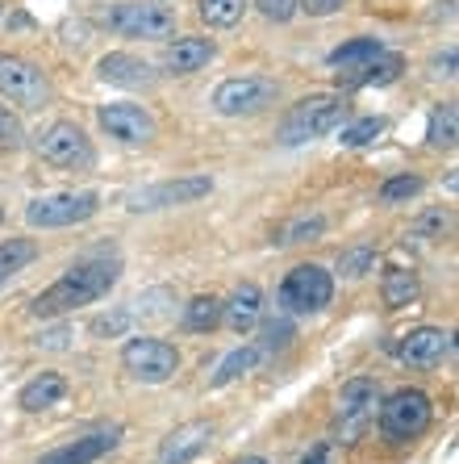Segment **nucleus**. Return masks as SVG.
Listing matches in <instances>:
<instances>
[{"label":"nucleus","mask_w":459,"mask_h":464,"mask_svg":"<svg viewBox=\"0 0 459 464\" xmlns=\"http://www.w3.org/2000/svg\"><path fill=\"white\" fill-rule=\"evenodd\" d=\"M121 368H126L134 381H142V385H163V381L176 377L180 352H176L167 339H129V343L121 347Z\"/></svg>","instance_id":"6e6552de"},{"label":"nucleus","mask_w":459,"mask_h":464,"mask_svg":"<svg viewBox=\"0 0 459 464\" xmlns=\"http://www.w3.org/2000/svg\"><path fill=\"white\" fill-rule=\"evenodd\" d=\"M451 352H455V339H451V331H438V326H417L397 343V360L409 368H435Z\"/></svg>","instance_id":"4468645a"},{"label":"nucleus","mask_w":459,"mask_h":464,"mask_svg":"<svg viewBox=\"0 0 459 464\" xmlns=\"http://www.w3.org/2000/svg\"><path fill=\"white\" fill-rule=\"evenodd\" d=\"M321 230H326V222L321 218H297V222H289V227L276 235L280 247H292V243H313V238H321Z\"/></svg>","instance_id":"c756f323"},{"label":"nucleus","mask_w":459,"mask_h":464,"mask_svg":"<svg viewBox=\"0 0 459 464\" xmlns=\"http://www.w3.org/2000/svg\"><path fill=\"white\" fill-rule=\"evenodd\" d=\"M67 339H72V331H67V326H54V331L38 335L33 343H38V347H67Z\"/></svg>","instance_id":"58836bf2"},{"label":"nucleus","mask_w":459,"mask_h":464,"mask_svg":"<svg viewBox=\"0 0 459 464\" xmlns=\"http://www.w3.org/2000/svg\"><path fill=\"white\" fill-rule=\"evenodd\" d=\"M276 97H280L276 80L234 76V80H225V84H217L214 109L222 113V118H255V113H263L267 105H276Z\"/></svg>","instance_id":"423d86ee"},{"label":"nucleus","mask_w":459,"mask_h":464,"mask_svg":"<svg viewBox=\"0 0 459 464\" xmlns=\"http://www.w3.org/2000/svg\"><path fill=\"white\" fill-rule=\"evenodd\" d=\"M435 76L438 80H451V76H455V51L438 54V59H435Z\"/></svg>","instance_id":"a19ab883"},{"label":"nucleus","mask_w":459,"mask_h":464,"mask_svg":"<svg viewBox=\"0 0 459 464\" xmlns=\"http://www.w3.org/2000/svg\"><path fill=\"white\" fill-rule=\"evenodd\" d=\"M426 142L435 147V151H447V147H455V105H438L435 113H430V130H426Z\"/></svg>","instance_id":"a878e982"},{"label":"nucleus","mask_w":459,"mask_h":464,"mask_svg":"<svg viewBox=\"0 0 459 464\" xmlns=\"http://www.w3.org/2000/svg\"><path fill=\"white\" fill-rule=\"evenodd\" d=\"M263 360V347L259 343H246V347H234L230 356L217 364V372H214V385H230V381H238L243 372H251V368Z\"/></svg>","instance_id":"b1692460"},{"label":"nucleus","mask_w":459,"mask_h":464,"mask_svg":"<svg viewBox=\"0 0 459 464\" xmlns=\"http://www.w3.org/2000/svg\"><path fill=\"white\" fill-rule=\"evenodd\" d=\"M334 297V276L321 264H297L280 285V305L284 314H318Z\"/></svg>","instance_id":"39448f33"},{"label":"nucleus","mask_w":459,"mask_h":464,"mask_svg":"<svg viewBox=\"0 0 459 464\" xmlns=\"http://www.w3.org/2000/svg\"><path fill=\"white\" fill-rule=\"evenodd\" d=\"M0 97H9L13 105L25 109H43L51 101V80H46V72L38 63L0 51Z\"/></svg>","instance_id":"0eeeda50"},{"label":"nucleus","mask_w":459,"mask_h":464,"mask_svg":"<svg viewBox=\"0 0 459 464\" xmlns=\"http://www.w3.org/2000/svg\"><path fill=\"white\" fill-rule=\"evenodd\" d=\"M184 326L196 331V335L222 326V302H217V297H193V302L184 305Z\"/></svg>","instance_id":"393cba45"},{"label":"nucleus","mask_w":459,"mask_h":464,"mask_svg":"<svg viewBox=\"0 0 459 464\" xmlns=\"http://www.w3.org/2000/svg\"><path fill=\"white\" fill-rule=\"evenodd\" d=\"M243 9H246V0H201V17H205V25H214V30L238 25L243 22Z\"/></svg>","instance_id":"bb28decb"},{"label":"nucleus","mask_w":459,"mask_h":464,"mask_svg":"<svg viewBox=\"0 0 459 464\" xmlns=\"http://www.w3.org/2000/svg\"><path fill=\"white\" fill-rule=\"evenodd\" d=\"M33 256H38V247L25 243V238H9V243H0V285L9 281L13 272H22L25 264H33Z\"/></svg>","instance_id":"cd10ccee"},{"label":"nucleus","mask_w":459,"mask_h":464,"mask_svg":"<svg viewBox=\"0 0 459 464\" xmlns=\"http://www.w3.org/2000/svg\"><path fill=\"white\" fill-rule=\"evenodd\" d=\"M447 230H451L447 209H430V214H422V222H417V238H426V243H438Z\"/></svg>","instance_id":"72a5a7b5"},{"label":"nucleus","mask_w":459,"mask_h":464,"mask_svg":"<svg viewBox=\"0 0 459 464\" xmlns=\"http://www.w3.org/2000/svg\"><path fill=\"white\" fill-rule=\"evenodd\" d=\"M22 142H25V130H22V121H17V113L0 109V155L17 151Z\"/></svg>","instance_id":"473e14b6"},{"label":"nucleus","mask_w":459,"mask_h":464,"mask_svg":"<svg viewBox=\"0 0 459 464\" xmlns=\"http://www.w3.org/2000/svg\"><path fill=\"white\" fill-rule=\"evenodd\" d=\"M380 51H385V43H380V38H351V43L334 46V51L326 54V63H330V67H342V72H359V67L372 63Z\"/></svg>","instance_id":"5701e85b"},{"label":"nucleus","mask_w":459,"mask_h":464,"mask_svg":"<svg viewBox=\"0 0 459 464\" xmlns=\"http://www.w3.org/2000/svg\"><path fill=\"white\" fill-rule=\"evenodd\" d=\"M401 67H406V59L401 54H393V51H380L372 59V63H363L359 72H351L347 76V88H380V84H393L397 76H401Z\"/></svg>","instance_id":"412c9836"},{"label":"nucleus","mask_w":459,"mask_h":464,"mask_svg":"<svg viewBox=\"0 0 459 464\" xmlns=\"http://www.w3.org/2000/svg\"><path fill=\"white\" fill-rule=\"evenodd\" d=\"M417 293H422V285H417L414 268H388L385 281H380V297H385L388 310H406V305H414Z\"/></svg>","instance_id":"4be33fe9"},{"label":"nucleus","mask_w":459,"mask_h":464,"mask_svg":"<svg viewBox=\"0 0 459 464\" xmlns=\"http://www.w3.org/2000/svg\"><path fill=\"white\" fill-rule=\"evenodd\" d=\"M97 121L100 130H109V139H121L126 147H147L159 126L150 118L142 105H129V101H113V105H100L97 109Z\"/></svg>","instance_id":"ddd939ff"},{"label":"nucleus","mask_w":459,"mask_h":464,"mask_svg":"<svg viewBox=\"0 0 459 464\" xmlns=\"http://www.w3.org/2000/svg\"><path fill=\"white\" fill-rule=\"evenodd\" d=\"M342 113H347V105H342L339 92H313V97L297 101L289 109V118L280 126V142L284 147H301V142L321 139V134H330L339 126Z\"/></svg>","instance_id":"f03ea898"},{"label":"nucleus","mask_w":459,"mask_h":464,"mask_svg":"<svg viewBox=\"0 0 459 464\" xmlns=\"http://www.w3.org/2000/svg\"><path fill=\"white\" fill-rule=\"evenodd\" d=\"M97 76L105 84H118V88H150L155 84V67L139 54H126V51H109L105 59L97 63Z\"/></svg>","instance_id":"f3484780"},{"label":"nucleus","mask_w":459,"mask_h":464,"mask_svg":"<svg viewBox=\"0 0 459 464\" xmlns=\"http://www.w3.org/2000/svg\"><path fill=\"white\" fill-rule=\"evenodd\" d=\"M129 318H134L129 310L113 314V318H100V323H92V335H121V331L129 326Z\"/></svg>","instance_id":"e433bc0d"},{"label":"nucleus","mask_w":459,"mask_h":464,"mask_svg":"<svg viewBox=\"0 0 459 464\" xmlns=\"http://www.w3.org/2000/svg\"><path fill=\"white\" fill-rule=\"evenodd\" d=\"M214 193V180L209 176H184V180H163L139 188V193L126 197V209L134 214H150V209H171V206H188V201H201V197Z\"/></svg>","instance_id":"9d476101"},{"label":"nucleus","mask_w":459,"mask_h":464,"mask_svg":"<svg viewBox=\"0 0 459 464\" xmlns=\"http://www.w3.org/2000/svg\"><path fill=\"white\" fill-rule=\"evenodd\" d=\"M255 9L263 13L267 22H292V13H297V0H255Z\"/></svg>","instance_id":"f704fd0d"},{"label":"nucleus","mask_w":459,"mask_h":464,"mask_svg":"<svg viewBox=\"0 0 459 464\" xmlns=\"http://www.w3.org/2000/svg\"><path fill=\"white\" fill-rule=\"evenodd\" d=\"M118 427H105V431H92V435H80V440L63 443V448H54L46 452L38 464H97L105 452H113V443H118Z\"/></svg>","instance_id":"dca6fc26"},{"label":"nucleus","mask_w":459,"mask_h":464,"mask_svg":"<svg viewBox=\"0 0 459 464\" xmlns=\"http://www.w3.org/2000/svg\"><path fill=\"white\" fill-rule=\"evenodd\" d=\"M297 9H305L310 17H330L342 9V0H297Z\"/></svg>","instance_id":"4c0bfd02"},{"label":"nucleus","mask_w":459,"mask_h":464,"mask_svg":"<svg viewBox=\"0 0 459 464\" xmlns=\"http://www.w3.org/2000/svg\"><path fill=\"white\" fill-rule=\"evenodd\" d=\"M214 38H176V43L163 51V72L167 76H193L201 67L214 63Z\"/></svg>","instance_id":"a211bd4d"},{"label":"nucleus","mask_w":459,"mask_h":464,"mask_svg":"<svg viewBox=\"0 0 459 464\" xmlns=\"http://www.w3.org/2000/svg\"><path fill=\"white\" fill-rule=\"evenodd\" d=\"M33 147H38V155H43L46 163H54V168H88V163H92V142H88V134L75 126V121H54V126H46Z\"/></svg>","instance_id":"f8f14e48"},{"label":"nucleus","mask_w":459,"mask_h":464,"mask_svg":"<svg viewBox=\"0 0 459 464\" xmlns=\"http://www.w3.org/2000/svg\"><path fill=\"white\" fill-rule=\"evenodd\" d=\"M259 314H263V293H259L255 285H238L234 297L222 302V323L230 326V331H238V335H246V331L259 323Z\"/></svg>","instance_id":"6ab92c4d"},{"label":"nucleus","mask_w":459,"mask_h":464,"mask_svg":"<svg viewBox=\"0 0 459 464\" xmlns=\"http://www.w3.org/2000/svg\"><path fill=\"white\" fill-rule=\"evenodd\" d=\"M289 339H292V326L289 323H267L263 326V343H259V347H263V352H276V347H284Z\"/></svg>","instance_id":"c9c22d12"},{"label":"nucleus","mask_w":459,"mask_h":464,"mask_svg":"<svg viewBox=\"0 0 459 464\" xmlns=\"http://www.w3.org/2000/svg\"><path fill=\"white\" fill-rule=\"evenodd\" d=\"M385 134V118H359V121H351V126L342 130V147H368V142H376Z\"/></svg>","instance_id":"7c9ffc66"},{"label":"nucleus","mask_w":459,"mask_h":464,"mask_svg":"<svg viewBox=\"0 0 459 464\" xmlns=\"http://www.w3.org/2000/svg\"><path fill=\"white\" fill-rule=\"evenodd\" d=\"M238 464H267L263 456H246V460H238Z\"/></svg>","instance_id":"79ce46f5"},{"label":"nucleus","mask_w":459,"mask_h":464,"mask_svg":"<svg viewBox=\"0 0 459 464\" xmlns=\"http://www.w3.org/2000/svg\"><path fill=\"white\" fill-rule=\"evenodd\" d=\"M100 209L97 193H46L33 197L25 206V227L33 230H63V227H80Z\"/></svg>","instance_id":"20e7f679"},{"label":"nucleus","mask_w":459,"mask_h":464,"mask_svg":"<svg viewBox=\"0 0 459 464\" xmlns=\"http://www.w3.org/2000/svg\"><path fill=\"white\" fill-rule=\"evenodd\" d=\"M435 419V406L422 389H397L393 398L380 406V435L388 443H409L430 427Z\"/></svg>","instance_id":"7ed1b4c3"},{"label":"nucleus","mask_w":459,"mask_h":464,"mask_svg":"<svg viewBox=\"0 0 459 464\" xmlns=\"http://www.w3.org/2000/svg\"><path fill=\"white\" fill-rule=\"evenodd\" d=\"M118 276H121V259H113V256L80 259V264H72L51 289H43L33 297L30 314L33 318H59V314H67V310L92 305L118 285Z\"/></svg>","instance_id":"f257e3e1"},{"label":"nucleus","mask_w":459,"mask_h":464,"mask_svg":"<svg viewBox=\"0 0 459 464\" xmlns=\"http://www.w3.org/2000/svg\"><path fill=\"white\" fill-rule=\"evenodd\" d=\"M376 406H380V389H376V381L355 377V381L342 385V393H339V435H342V443H355L363 431H368V422L376 419Z\"/></svg>","instance_id":"9b49d317"},{"label":"nucleus","mask_w":459,"mask_h":464,"mask_svg":"<svg viewBox=\"0 0 459 464\" xmlns=\"http://www.w3.org/2000/svg\"><path fill=\"white\" fill-rule=\"evenodd\" d=\"M376 268V251L372 247H351L339 256V272L347 276V281H359V276H368V272Z\"/></svg>","instance_id":"2f4dec72"},{"label":"nucleus","mask_w":459,"mask_h":464,"mask_svg":"<svg viewBox=\"0 0 459 464\" xmlns=\"http://www.w3.org/2000/svg\"><path fill=\"white\" fill-rule=\"evenodd\" d=\"M67 398V381L59 377V372H43V377H33L30 385L17 393V406L30 414L38 411H51V406H59V401Z\"/></svg>","instance_id":"aec40b11"},{"label":"nucleus","mask_w":459,"mask_h":464,"mask_svg":"<svg viewBox=\"0 0 459 464\" xmlns=\"http://www.w3.org/2000/svg\"><path fill=\"white\" fill-rule=\"evenodd\" d=\"M301 464H334V452H330V443H313L310 452L301 456Z\"/></svg>","instance_id":"ea45409f"},{"label":"nucleus","mask_w":459,"mask_h":464,"mask_svg":"<svg viewBox=\"0 0 459 464\" xmlns=\"http://www.w3.org/2000/svg\"><path fill=\"white\" fill-rule=\"evenodd\" d=\"M109 25L126 38H147V43H163L176 34V13L167 5H150V0H126L109 13Z\"/></svg>","instance_id":"1a4fd4ad"},{"label":"nucleus","mask_w":459,"mask_h":464,"mask_svg":"<svg viewBox=\"0 0 459 464\" xmlns=\"http://www.w3.org/2000/svg\"><path fill=\"white\" fill-rule=\"evenodd\" d=\"M422 193V176H388L385 184H380V201L385 206H401V201H414V197Z\"/></svg>","instance_id":"c85d7f7f"},{"label":"nucleus","mask_w":459,"mask_h":464,"mask_svg":"<svg viewBox=\"0 0 459 464\" xmlns=\"http://www.w3.org/2000/svg\"><path fill=\"white\" fill-rule=\"evenodd\" d=\"M209 443H214V427H209V422H201V419L184 422V427H176V431L163 440L159 464H193Z\"/></svg>","instance_id":"2eb2a0df"}]
</instances>
